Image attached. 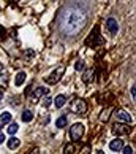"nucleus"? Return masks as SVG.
<instances>
[{
  "label": "nucleus",
  "mask_w": 136,
  "mask_h": 154,
  "mask_svg": "<svg viewBox=\"0 0 136 154\" xmlns=\"http://www.w3.org/2000/svg\"><path fill=\"white\" fill-rule=\"evenodd\" d=\"M87 8L79 3H71L62 10L59 16V30L65 37H75L87 24Z\"/></svg>",
  "instance_id": "nucleus-1"
},
{
  "label": "nucleus",
  "mask_w": 136,
  "mask_h": 154,
  "mask_svg": "<svg viewBox=\"0 0 136 154\" xmlns=\"http://www.w3.org/2000/svg\"><path fill=\"white\" fill-rule=\"evenodd\" d=\"M82 135H84V124H81V122L73 124L71 129H70V137H71V140H73V141H78Z\"/></svg>",
  "instance_id": "nucleus-2"
},
{
  "label": "nucleus",
  "mask_w": 136,
  "mask_h": 154,
  "mask_svg": "<svg viewBox=\"0 0 136 154\" xmlns=\"http://www.w3.org/2000/svg\"><path fill=\"white\" fill-rule=\"evenodd\" d=\"M71 111L73 113H79V115H84L87 111V103L81 99H76L75 102L71 103Z\"/></svg>",
  "instance_id": "nucleus-3"
},
{
  "label": "nucleus",
  "mask_w": 136,
  "mask_h": 154,
  "mask_svg": "<svg viewBox=\"0 0 136 154\" xmlns=\"http://www.w3.org/2000/svg\"><path fill=\"white\" fill-rule=\"evenodd\" d=\"M64 72H65V68L59 67L57 70H54L52 73H51V76H46L44 79H46V83H49V84H55V83H59V79L62 78V73Z\"/></svg>",
  "instance_id": "nucleus-4"
},
{
  "label": "nucleus",
  "mask_w": 136,
  "mask_h": 154,
  "mask_svg": "<svg viewBox=\"0 0 136 154\" xmlns=\"http://www.w3.org/2000/svg\"><path fill=\"white\" fill-rule=\"evenodd\" d=\"M114 115H116V119H117V121H120V122L132 124V121H133V119H132V116H130V115H128V113H127L125 110H117V111L114 113Z\"/></svg>",
  "instance_id": "nucleus-5"
},
{
  "label": "nucleus",
  "mask_w": 136,
  "mask_h": 154,
  "mask_svg": "<svg viewBox=\"0 0 136 154\" xmlns=\"http://www.w3.org/2000/svg\"><path fill=\"white\" fill-rule=\"evenodd\" d=\"M48 92H49L48 88H37L35 91H33V94L30 95V100L33 102V103H37V102H38L40 99H41L43 95H46Z\"/></svg>",
  "instance_id": "nucleus-6"
},
{
  "label": "nucleus",
  "mask_w": 136,
  "mask_h": 154,
  "mask_svg": "<svg viewBox=\"0 0 136 154\" xmlns=\"http://www.w3.org/2000/svg\"><path fill=\"white\" fill-rule=\"evenodd\" d=\"M106 29H108V32L111 33V35H116L117 33V30H119V24H117V21L114 19V18H109V19H106Z\"/></svg>",
  "instance_id": "nucleus-7"
},
{
  "label": "nucleus",
  "mask_w": 136,
  "mask_h": 154,
  "mask_svg": "<svg viewBox=\"0 0 136 154\" xmlns=\"http://www.w3.org/2000/svg\"><path fill=\"white\" fill-rule=\"evenodd\" d=\"M112 132L117 134V135H125L130 132V125H125V124H116L114 129H112Z\"/></svg>",
  "instance_id": "nucleus-8"
},
{
  "label": "nucleus",
  "mask_w": 136,
  "mask_h": 154,
  "mask_svg": "<svg viewBox=\"0 0 136 154\" xmlns=\"http://www.w3.org/2000/svg\"><path fill=\"white\" fill-rule=\"evenodd\" d=\"M122 148H123V141L120 138H116V140H112L111 143H109V149L111 151H116L117 152V151H120Z\"/></svg>",
  "instance_id": "nucleus-9"
},
{
  "label": "nucleus",
  "mask_w": 136,
  "mask_h": 154,
  "mask_svg": "<svg viewBox=\"0 0 136 154\" xmlns=\"http://www.w3.org/2000/svg\"><path fill=\"white\" fill-rule=\"evenodd\" d=\"M25 78H27V73L25 72H19L18 75H16V78H14V84L16 86H22L24 81H25Z\"/></svg>",
  "instance_id": "nucleus-10"
},
{
  "label": "nucleus",
  "mask_w": 136,
  "mask_h": 154,
  "mask_svg": "<svg viewBox=\"0 0 136 154\" xmlns=\"http://www.w3.org/2000/svg\"><path fill=\"white\" fill-rule=\"evenodd\" d=\"M65 102H67V97L60 94V95H57V97H55V102H54V105H55V108H62V106L65 105Z\"/></svg>",
  "instance_id": "nucleus-11"
},
{
  "label": "nucleus",
  "mask_w": 136,
  "mask_h": 154,
  "mask_svg": "<svg viewBox=\"0 0 136 154\" xmlns=\"http://www.w3.org/2000/svg\"><path fill=\"white\" fill-rule=\"evenodd\" d=\"M0 122H2V124H10L11 122V113L3 111L2 115H0Z\"/></svg>",
  "instance_id": "nucleus-12"
},
{
  "label": "nucleus",
  "mask_w": 136,
  "mask_h": 154,
  "mask_svg": "<svg viewBox=\"0 0 136 154\" xmlns=\"http://www.w3.org/2000/svg\"><path fill=\"white\" fill-rule=\"evenodd\" d=\"M22 121H24V122H30V121H33V111L25 110L24 113H22Z\"/></svg>",
  "instance_id": "nucleus-13"
},
{
  "label": "nucleus",
  "mask_w": 136,
  "mask_h": 154,
  "mask_svg": "<svg viewBox=\"0 0 136 154\" xmlns=\"http://www.w3.org/2000/svg\"><path fill=\"white\" fill-rule=\"evenodd\" d=\"M19 145H21V141L16 138V137H13V138L8 140V148L10 149H16V148H19Z\"/></svg>",
  "instance_id": "nucleus-14"
},
{
  "label": "nucleus",
  "mask_w": 136,
  "mask_h": 154,
  "mask_svg": "<svg viewBox=\"0 0 136 154\" xmlns=\"http://www.w3.org/2000/svg\"><path fill=\"white\" fill-rule=\"evenodd\" d=\"M93 79V70H86L82 75V81L84 83H90Z\"/></svg>",
  "instance_id": "nucleus-15"
},
{
  "label": "nucleus",
  "mask_w": 136,
  "mask_h": 154,
  "mask_svg": "<svg viewBox=\"0 0 136 154\" xmlns=\"http://www.w3.org/2000/svg\"><path fill=\"white\" fill-rule=\"evenodd\" d=\"M55 125H57L59 129H64L67 125V116H60L57 121H55Z\"/></svg>",
  "instance_id": "nucleus-16"
},
{
  "label": "nucleus",
  "mask_w": 136,
  "mask_h": 154,
  "mask_svg": "<svg viewBox=\"0 0 136 154\" xmlns=\"http://www.w3.org/2000/svg\"><path fill=\"white\" fill-rule=\"evenodd\" d=\"M18 130H19V125L16 124V122H11V124L8 125V134H10V135H14Z\"/></svg>",
  "instance_id": "nucleus-17"
},
{
  "label": "nucleus",
  "mask_w": 136,
  "mask_h": 154,
  "mask_svg": "<svg viewBox=\"0 0 136 154\" xmlns=\"http://www.w3.org/2000/svg\"><path fill=\"white\" fill-rule=\"evenodd\" d=\"M109 111H111V108H106V110L100 115V121H105V122H106L108 118H109Z\"/></svg>",
  "instance_id": "nucleus-18"
},
{
  "label": "nucleus",
  "mask_w": 136,
  "mask_h": 154,
  "mask_svg": "<svg viewBox=\"0 0 136 154\" xmlns=\"http://www.w3.org/2000/svg\"><path fill=\"white\" fill-rule=\"evenodd\" d=\"M7 83H8V75H0V86H7Z\"/></svg>",
  "instance_id": "nucleus-19"
},
{
  "label": "nucleus",
  "mask_w": 136,
  "mask_h": 154,
  "mask_svg": "<svg viewBox=\"0 0 136 154\" xmlns=\"http://www.w3.org/2000/svg\"><path fill=\"white\" fill-rule=\"evenodd\" d=\"M76 149H78L76 146H73V145H68V146L65 148V152H78Z\"/></svg>",
  "instance_id": "nucleus-20"
},
{
  "label": "nucleus",
  "mask_w": 136,
  "mask_h": 154,
  "mask_svg": "<svg viewBox=\"0 0 136 154\" xmlns=\"http://www.w3.org/2000/svg\"><path fill=\"white\" fill-rule=\"evenodd\" d=\"M123 154H132L133 152V149H132V146H123L122 149H120Z\"/></svg>",
  "instance_id": "nucleus-21"
},
{
  "label": "nucleus",
  "mask_w": 136,
  "mask_h": 154,
  "mask_svg": "<svg viewBox=\"0 0 136 154\" xmlns=\"http://www.w3.org/2000/svg\"><path fill=\"white\" fill-rule=\"evenodd\" d=\"M51 102H52V99H51V97L46 94V97H44V102H43V105H44V106H49V105H51Z\"/></svg>",
  "instance_id": "nucleus-22"
},
{
  "label": "nucleus",
  "mask_w": 136,
  "mask_h": 154,
  "mask_svg": "<svg viewBox=\"0 0 136 154\" xmlns=\"http://www.w3.org/2000/svg\"><path fill=\"white\" fill-rule=\"evenodd\" d=\"M75 67H76V70H82V68H84V62L82 60H78Z\"/></svg>",
  "instance_id": "nucleus-23"
},
{
  "label": "nucleus",
  "mask_w": 136,
  "mask_h": 154,
  "mask_svg": "<svg viewBox=\"0 0 136 154\" xmlns=\"http://www.w3.org/2000/svg\"><path fill=\"white\" fill-rule=\"evenodd\" d=\"M132 97H133V100L136 102V86L132 88Z\"/></svg>",
  "instance_id": "nucleus-24"
},
{
  "label": "nucleus",
  "mask_w": 136,
  "mask_h": 154,
  "mask_svg": "<svg viewBox=\"0 0 136 154\" xmlns=\"http://www.w3.org/2000/svg\"><path fill=\"white\" fill-rule=\"evenodd\" d=\"M3 141H5V135H3L2 132H0V145H2V143H3Z\"/></svg>",
  "instance_id": "nucleus-25"
},
{
  "label": "nucleus",
  "mask_w": 136,
  "mask_h": 154,
  "mask_svg": "<svg viewBox=\"0 0 136 154\" xmlns=\"http://www.w3.org/2000/svg\"><path fill=\"white\" fill-rule=\"evenodd\" d=\"M2 100H3V92L0 91V102H2Z\"/></svg>",
  "instance_id": "nucleus-26"
}]
</instances>
